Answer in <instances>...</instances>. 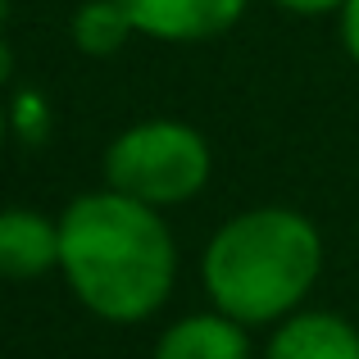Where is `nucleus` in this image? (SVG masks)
Segmentation results:
<instances>
[{"label": "nucleus", "instance_id": "obj_1", "mask_svg": "<svg viewBox=\"0 0 359 359\" xmlns=\"http://www.w3.org/2000/svg\"><path fill=\"white\" fill-rule=\"evenodd\" d=\"M60 269L96 318L141 323L173 291L177 245L155 205L105 187L60 214Z\"/></svg>", "mask_w": 359, "mask_h": 359}, {"label": "nucleus", "instance_id": "obj_2", "mask_svg": "<svg viewBox=\"0 0 359 359\" xmlns=\"http://www.w3.org/2000/svg\"><path fill=\"white\" fill-rule=\"evenodd\" d=\"M323 269V237L287 205L232 214L205 245L201 278L214 309L245 327L282 323L314 291Z\"/></svg>", "mask_w": 359, "mask_h": 359}, {"label": "nucleus", "instance_id": "obj_3", "mask_svg": "<svg viewBox=\"0 0 359 359\" xmlns=\"http://www.w3.org/2000/svg\"><path fill=\"white\" fill-rule=\"evenodd\" d=\"M210 141L177 118H146L105 150V187L141 205H182L210 182Z\"/></svg>", "mask_w": 359, "mask_h": 359}, {"label": "nucleus", "instance_id": "obj_4", "mask_svg": "<svg viewBox=\"0 0 359 359\" xmlns=\"http://www.w3.org/2000/svg\"><path fill=\"white\" fill-rule=\"evenodd\" d=\"M123 9L155 41H210L245 14V0H123Z\"/></svg>", "mask_w": 359, "mask_h": 359}, {"label": "nucleus", "instance_id": "obj_5", "mask_svg": "<svg viewBox=\"0 0 359 359\" xmlns=\"http://www.w3.org/2000/svg\"><path fill=\"white\" fill-rule=\"evenodd\" d=\"M264 359H359V327L327 309L287 314Z\"/></svg>", "mask_w": 359, "mask_h": 359}, {"label": "nucleus", "instance_id": "obj_6", "mask_svg": "<svg viewBox=\"0 0 359 359\" xmlns=\"http://www.w3.org/2000/svg\"><path fill=\"white\" fill-rule=\"evenodd\" d=\"M60 269V223L36 210H0V278H41Z\"/></svg>", "mask_w": 359, "mask_h": 359}, {"label": "nucleus", "instance_id": "obj_7", "mask_svg": "<svg viewBox=\"0 0 359 359\" xmlns=\"http://www.w3.org/2000/svg\"><path fill=\"white\" fill-rule=\"evenodd\" d=\"M155 359H250L245 323L228 318L223 309H214V314H187L159 337Z\"/></svg>", "mask_w": 359, "mask_h": 359}, {"label": "nucleus", "instance_id": "obj_8", "mask_svg": "<svg viewBox=\"0 0 359 359\" xmlns=\"http://www.w3.org/2000/svg\"><path fill=\"white\" fill-rule=\"evenodd\" d=\"M69 32H73V46H78L82 55H114V50L128 46V36L137 32V23H132V14L123 9V0H87V5H78Z\"/></svg>", "mask_w": 359, "mask_h": 359}, {"label": "nucleus", "instance_id": "obj_9", "mask_svg": "<svg viewBox=\"0 0 359 359\" xmlns=\"http://www.w3.org/2000/svg\"><path fill=\"white\" fill-rule=\"evenodd\" d=\"M9 123H14L18 137L36 141V137L46 132V109H41V100H36V96H18V105H14V114H9Z\"/></svg>", "mask_w": 359, "mask_h": 359}, {"label": "nucleus", "instance_id": "obj_10", "mask_svg": "<svg viewBox=\"0 0 359 359\" xmlns=\"http://www.w3.org/2000/svg\"><path fill=\"white\" fill-rule=\"evenodd\" d=\"M341 41L351 50V60L359 64V0H346L341 5Z\"/></svg>", "mask_w": 359, "mask_h": 359}, {"label": "nucleus", "instance_id": "obj_11", "mask_svg": "<svg viewBox=\"0 0 359 359\" xmlns=\"http://www.w3.org/2000/svg\"><path fill=\"white\" fill-rule=\"evenodd\" d=\"M282 9H291V14H332V9H341L346 0H278Z\"/></svg>", "mask_w": 359, "mask_h": 359}, {"label": "nucleus", "instance_id": "obj_12", "mask_svg": "<svg viewBox=\"0 0 359 359\" xmlns=\"http://www.w3.org/2000/svg\"><path fill=\"white\" fill-rule=\"evenodd\" d=\"M9 78H14V50H9V46L0 41V87H5Z\"/></svg>", "mask_w": 359, "mask_h": 359}, {"label": "nucleus", "instance_id": "obj_13", "mask_svg": "<svg viewBox=\"0 0 359 359\" xmlns=\"http://www.w3.org/2000/svg\"><path fill=\"white\" fill-rule=\"evenodd\" d=\"M5 128H9V118H5V105H0V141H5Z\"/></svg>", "mask_w": 359, "mask_h": 359}, {"label": "nucleus", "instance_id": "obj_14", "mask_svg": "<svg viewBox=\"0 0 359 359\" xmlns=\"http://www.w3.org/2000/svg\"><path fill=\"white\" fill-rule=\"evenodd\" d=\"M5 18H9V0H0V27H5Z\"/></svg>", "mask_w": 359, "mask_h": 359}]
</instances>
